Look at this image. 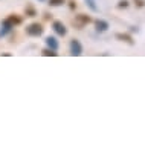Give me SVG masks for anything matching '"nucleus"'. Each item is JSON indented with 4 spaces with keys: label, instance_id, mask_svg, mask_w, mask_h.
<instances>
[{
    "label": "nucleus",
    "instance_id": "f257e3e1",
    "mask_svg": "<svg viewBox=\"0 0 145 147\" xmlns=\"http://www.w3.org/2000/svg\"><path fill=\"white\" fill-rule=\"evenodd\" d=\"M44 28L40 25V23H31V25L26 28V34L31 35V37H40L43 34Z\"/></svg>",
    "mask_w": 145,
    "mask_h": 147
},
{
    "label": "nucleus",
    "instance_id": "f03ea898",
    "mask_svg": "<svg viewBox=\"0 0 145 147\" xmlns=\"http://www.w3.org/2000/svg\"><path fill=\"white\" fill-rule=\"evenodd\" d=\"M83 54V45L78 40H70V55L72 57H80Z\"/></svg>",
    "mask_w": 145,
    "mask_h": 147
},
{
    "label": "nucleus",
    "instance_id": "7ed1b4c3",
    "mask_svg": "<svg viewBox=\"0 0 145 147\" xmlns=\"http://www.w3.org/2000/svg\"><path fill=\"white\" fill-rule=\"evenodd\" d=\"M52 29L57 32L58 35H61V37H64L67 34V29H66V26H64V23L60 22V20H55L52 23Z\"/></svg>",
    "mask_w": 145,
    "mask_h": 147
},
{
    "label": "nucleus",
    "instance_id": "20e7f679",
    "mask_svg": "<svg viewBox=\"0 0 145 147\" xmlns=\"http://www.w3.org/2000/svg\"><path fill=\"white\" fill-rule=\"evenodd\" d=\"M75 22H76V25H78L80 29H81L83 26L89 25V23L92 22V18H90L89 16H86V14H78V16L75 17Z\"/></svg>",
    "mask_w": 145,
    "mask_h": 147
},
{
    "label": "nucleus",
    "instance_id": "39448f33",
    "mask_svg": "<svg viewBox=\"0 0 145 147\" xmlns=\"http://www.w3.org/2000/svg\"><path fill=\"white\" fill-rule=\"evenodd\" d=\"M115 37H116L118 40H121V41H124V43L130 45V46H133V45H134V40L131 38V35H128V34H124V32H118Z\"/></svg>",
    "mask_w": 145,
    "mask_h": 147
},
{
    "label": "nucleus",
    "instance_id": "423d86ee",
    "mask_svg": "<svg viewBox=\"0 0 145 147\" xmlns=\"http://www.w3.org/2000/svg\"><path fill=\"white\" fill-rule=\"evenodd\" d=\"M95 28H96L98 32H106L108 29V23L106 20H101V18H98V20H95Z\"/></svg>",
    "mask_w": 145,
    "mask_h": 147
},
{
    "label": "nucleus",
    "instance_id": "0eeeda50",
    "mask_svg": "<svg viewBox=\"0 0 145 147\" xmlns=\"http://www.w3.org/2000/svg\"><path fill=\"white\" fill-rule=\"evenodd\" d=\"M44 41H46L47 48H49V49H53V51H57V49H58V46H60V45H58V40L55 38V37H51V35H49Z\"/></svg>",
    "mask_w": 145,
    "mask_h": 147
},
{
    "label": "nucleus",
    "instance_id": "6e6552de",
    "mask_svg": "<svg viewBox=\"0 0 145 147\" xmlns=\"http://www.w3.org/2000/svg\"><path fill=\"white\" fill-rule=\"evenodd\" d=\"M12 25H9V23H8L6 20H3V23H2V28H0V38H2V37H5L8 32H9L11 29H12Z\"/></svg>",
    "mask_w": 145,
    "mask_h": 147
},
{
    "label": "nucleus",
    "instance_id": "1a4fd4ad",
    "mask_svg": "<svg viewBox=\"0 0 145 147\" xmlns=\"http://www.w3.org/2000/svg\"><path fill=\"white\" fill-rule=\"evenodd\" d=\"M5 20L9 23V25H12V26H17V25H20V23H21V18H20L19 16H15V14H11V16H8Z\"/></svg>",
    "mask_w": 145,
    "mask_h": 147
},
{
    "label": "nucleus",
    "instance_id": "9d476101",
    "mask_svg": "<svg viewBox=\"0 0 145 147\" xmlns=\"http://www.w3.org/2000/svg\"><path fill=\"white\" fill-rule=\"evenodd\" d=\"M44 57H57V52L53 49H49V48H46V49H43V52H41Z\"/></svg>",
    "mask_w": 145,
    "mask_h": 147
},
{
    "label": "nucleus",
    "instance_id": "9b49d317",
    "mask_svg": "<svg viewBox=\"0 0 145 147\" xmlns=\"http://www.w3.org/2000/svg\"><path fill=\"white\" fill-rule=\"evenodd\" d=\"M26 16H28V17H35V16H37V11H35L32 6H28V8H26Z\"/></svg>",
    "mask_w": 145,
    "mask_h": 147
},
{
    "label": "nucleus",
    "instance_id": "f8f14e48",
    "mask_svg": "<svg viewBox=\"0 0 145 147\" xmlns=\"http://www.w3.org/2000/svg\"><path fill=\"white\" fill-rule=\"evenodd\" d=\"M63 3H64V0H49L51 6H61Z\"/></svg>",
    "mask_w": 145,
    "mask_h": 147
},
{
    "label": "nucleus",
    "instance_id": "ddd939ff",
    "mask_svg": "<svg viewBox=\"0 0 145 147\" xmlns=\"http://www.w3.org/2000/svg\"><path fill=\"white\" fill-rule=\"evenodd\" d=\"M86 3L89 5V8L92 9V11H98V8H96V5H95L93 0H86Z\"/></svg>",
    "mask_w": 145,
    "mask_h": 147
},
{
    "label": "nucleus",
    "instance_id": "4468645a",
    "mask_svg": "<svg viewBox=\"0 0 145 147\" xmlns=\"http://www.w3.org/2000/svg\"><path fill=\"white\" fill-rule=\"evenodd\" d=\"M128 2H127V0H119V2H118V8H128Z\"/></svg>",
    "mask_w": 145,
    "mask_h": 147
},
{
    "label": "nucleus",
    "instance_id": "2eb2a0df",
    "mask_svg": "<svg viewBox=\"0 0 145 147\" xmlns=\"http://www.w3.org/2000/svg\"><path fill=\"white\" fill-rule=\"evenodd\" d=\"M133 2L136 3V6H139V8H144L145 6V0H133Z\"/></svg>",
    "mask_w": 145,
    "mask_h": 147
},
{
    "label": "nucleus",
    "instance_id": "dca6fc26",
    "mask_svg": "<svg viewBox=\"0 0 145 147\" xmlns=\"http://www.w3.org/2000/svg\"><path fill=\"white\" fill-rule=\"evenodd\" d=\"M69 6H70V9H75V8H76V5H75L74 2H70V5H69Z\"/></svg>",
    "mask_w": 145,
    "mask_h": 147
}]
</instances>
